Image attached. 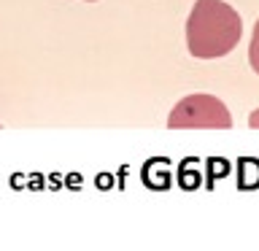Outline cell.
<instances>
[{"instance_id":"6da1fadb","label":"cell","mask_w":259,"mask_h":251,"mask_svg":"<svg viewBox=\"0 0 259 251\" xmlns=\"http://www.w3.org/2000/svg\"><path fill=\"white\" fill-rule=\"evenodd\" d=\"M243 35L240 14L224 0H194L186 19V49L197 60L230 54Z\"/></svg>"},{"instance_id":"7a4b0ae2","label":"cell","mask_w":259,"mask_h":251,"mask_svg":"<svg viewBox=\"0 0 259 251\" xmlns=\"http://www.w3.org/2000/svg\"><path fill=\"white\" fill-rule=\"evenodd\" d=\"M170 130H227L232 127V116L227 105L213 95H186L184 100L170 111L167 116Z\"/></svg>"},{"instance_id":"3957f363","label":"cell","mask_w":259,"mask_h":251,"mask_svg":"<svg viewBox=\"0 0 259 251\" xmlns=\"http://www.w3.org/2000/svg\"><path fill=\"white\" fill-rule=\"evenodd\" d=\"M248 62L251 70L259 76V22L254 24V32H251V44H248Z\"/></svg>"},{"instance_id":"277c9868","label":"cell","mask_w":259,"mask_h":251,"mask_svg":"<svg viewBox=\"0 0 259 251\" xmlns=\"http://www.w3.org/2000/svg\"><path fill=\"white\" fill-rule=\"evenodd\" d=\"M248 124L254 127V130L259 127V108H256V111H254V113H251V116H248Z\"/></svg>"},{"instance_id":"5b68a950","label":"cell","mask_w":259,"mask_h":251,"mask_svg":"<svg viewBox=\"0 0 259 251\" xmlns=\"http://www.w3.org/2000/svg\"><path fill=\"white\" fill-rule=\"evenodd\" d=\"M87 3H95V0H87Z\"/></svg>"}]
</instances>
